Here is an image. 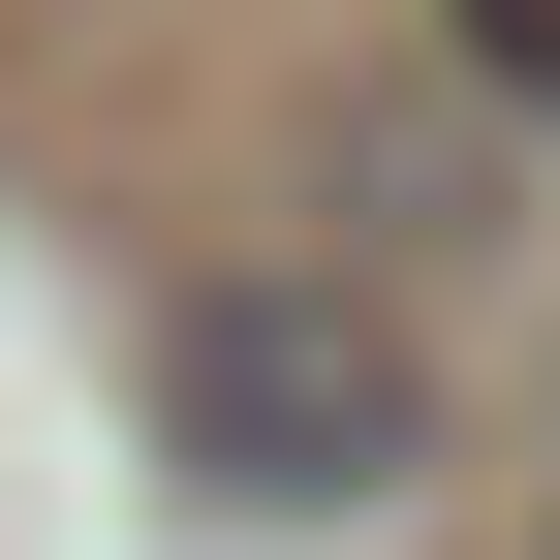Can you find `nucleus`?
I'll use <instances>...</instances> for the list:
<instances>
[{
	"instance_id": "f257e3e1",
	"label": "nucleus",
	"mask_w": 560,
	"mask_h": 560,
	"mask_svg": "<svg viewBox=\"0 0 560 560\" xmlns=\"http://www.w3.org/2000/svg\"><path fill=\"white\" fill-rule=\"evenodd\" d=\"M156 467H187V529H405L436 499V342H405V280H342V249H219L156 312Z\"/></svg>"
},
{
	"instance_id": "f03ea898",
	"label": "nucleus",
	"mask_w": 560,
	"mask_h": 560,
	"mask_svg": "<svg viewBox=\"0 0 560 560\" xmlns=\"http://www.w3.org/2000/svg\"><path fill=\"white\" fill-rule=\"evenodd\" d=\"M312 187H342L374 249H499V187H529V156H499V125L436 156V94H342V156H312Z\"/></svg>"
},
{
	"instance_id": "7ed1b4c3",
	"label": "nucleus",
	"mask_w": 560,
	"mask_h": 560,
	"mask_svg": "<svg viewBox=\"0 0 560 560\" xmlns=\"http://www.w3.org/2000/svg\"><path fill=\"white\" fill-rule=\"evenodd\" d=\"M436 94L499 125V156H560V0H436Z\"/></svg>"
},
{
	"instance_id": "20e7f679",
	"label": "nucleus",
	"mask_w": 560,
	"mask_h": 560,
	"mask_svg": "<svg viewBox=\"0 0 560 560\" xmlns=\"http://www.w3.org/2000/svg\"><path fill=\"white\" fill-rule=\"evenodd\" d=\"M529 560H560V499H529Z\"/></svg>"
}]
</instances>
